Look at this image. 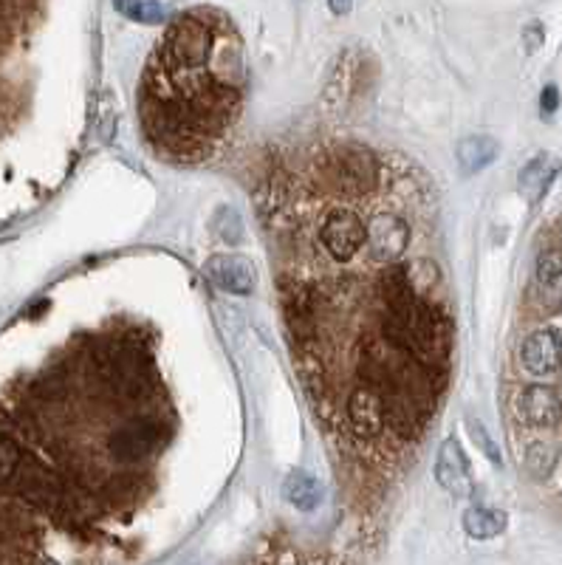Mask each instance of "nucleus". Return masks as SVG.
<instances>
[{
    "instance_id": "obj_1",
    "label": "nucleus",
    "mask_w": 562,
    "mask_h": 565,
    "mask_svg": "<svg viewBox=\"0 0 562 565\" xmlns=\"http://www.w3.org/2000/svg\"><path fill=\"white\" fill-rule=\"evenodd\" d=\"M300 181L286 204L283 320L300 356L356 311L303 381L345 450L385 467L427 433L452 364V308L427 249V184L359 142L322 147Z\"/></svg>"
},
{
    "instance_id": "obj_2",
    "label": "nucleus",
    "mask_w": 562,
    "mask_h": 565,
    "mask_svg": "<svg viewBox=\"0 0 562 565\" xmlns=\"http://www.w3.org/2000/svg\"><path fill=\"white\" fill-rule=\"evenodd\" d=\"M23 424L86 427L35 441L45 458L29 455L52 480V518L82 528L125 518L142 501L173 438V407L147 342L130 331H99L29 388Z\"/></svg>"
},
{
    "instance_id": "obj_3",
    "label": "nucleus",
    "mask_w": 562,
    "mask_h": 565,
    "mask_svg": "<svg viewBox=\"0 0 562 565\" xmlns=\"http://www.w3.org/2000/svg\"><path fill=\"white\" fill-rule=\"evenodd\" d=\"M246 96V52L221 9L181 12L147 57L139 119L153 151L175 164H201L224 151Z\"/></svg>"
},
{
    "instance_id": "obj_4",
    "label": "nucleus",
    "mask_w": 562,
    "mask_h": 565,
    "mask_svg": "<svg viewBox=\"0 0 562 565\" xmlns=\"http://www.w3.org/2000/svg\"><path fill=\"white\" fill-rule=\"evenodd\" d=\"M523 424L537 430H557L562 424V390L551 385H528L517 398Z\"/></svg>"
},
{
    "instance_id": "obj_5",
    "label": "nucleus",
    "mask_w": 562,
    "mask_h": 565,
    "mask_svg": "<svg viewBox=\"0 0 562 565\" xmlns=\"http://www.w3.org/2000/svg\"><path fill=\"white\" fill-rule=\"evenodd\" d=\"M207 277L226 294H252L255 291V269L249 260L235 258V255H215L204 266Z\"/></svg>"
},
{
    "instance_id": "obj_6",
    "label": "nucleus",
    "mask_w": 562,
    "mask_h": 565,
    "mask_svg": "<svg viewBox=\"0 0 562 565\" xmlns=\"http://www.w3.org/2000/svg\"><path fill=\"white\" fill-rule=\"evenodd\" d=\"M520 362L528 373L549 376L562 368V334L557 331H537L520 348Z\"/></svg>"
},
{
    "instance_id": "obj_7",
    "label": "nucleus",
    "mask_w": 562,
    "mask_h": 565,
    "mask_svg": "<svg viewBox=\"0 0 562 565\" xmlns=\"http://www.w3.org/2000/svg\"><path fill=\"white\" fill-rule=\"evenodd\" d=\"M436 478L452 497H469L472 495L469 463H467L464 453H460V446H458L455 438L441 444L438 458H436Z\"/></svg>"
},
{
    "instance_id": "obj_8",
    "label": "nucleus",
    "mask_w": 562,
    "mask_h": 565,
    "mask_svg": "<svg viewBox=\"0 0 562 565\" xmlns=\"http://www.w3.org/2000/svg\"><path fill=\"white\" fill-rule=\"evenodd\" d=\"M534 286L545 311H562V255L557 249H545L537 258Z\"/></svg>"
},
{
    "instance_id": "obj_9",
    "label": "nucleus",
    "mask_w": 562,
    "mask_h": 565,
    "mask_svg": "<svg viewBox=\"0 0 562 565\" xmlns=\"http://www.w3.org/2000/svg\"><path fill=\"white\" fill-rule=\"evenodd\" d=\"M557 173H559V159L557 156H549V153H542V156H537V159H532L523 168V173H520V192L528 198V201L532 204H537L540 198L545 195V190L551 187V181L557 178Z\"/></svg>"
},
{
    "instance_id": "obj_10",
    "label": "nucleus",
    "mask_w": 562,
    "mask_h": 565,
    "mask_svg": "<svg viewBox=\"0 0 562 565\" xmlns=\"http://www.w3.org/2000/svg\"><path fill=\"white\" fill-rule=\"evenodd\" d=\"M283 495L289 497L291 506L303 509V512H311V509H317L320 501H322V487H320V480L314 475L291 472L286 478V484H283Z\"/></svg>"
},
{
    "instance_id": "obj_11",
    "label": "nucleus",
    "mask_w": 562,
    "mask_h": 565,
    "mask_svg": "<svg viewBox=\"0 0 562 565\" xmlns=\"http://www.w3.org/2000/svg\"><path fill=\"white\" fill-rule=\"evenodd\" d=\"M498 156V142L489 136H469L458 144V161L464 173H477Z\"/></svg>"
},
{
    "instance_id": "obj_12",
    "label": "nucleus",
    "mask_w": 562,
    "mask_h": 565,
    "mask_svg": "<svg viewBox=\"0 0 562 565\" xmlns=\"http://www.w3.org/2000/svg\"><path fill=\"white\" fill-rule=\"evenodd\" d=\"M464 528L467 535L475 540H489L498 537L501 531L506 528V514L498 509H486V506H472L464 514Z\"/></svg>"
},
{
    "instance_id": "obj_13",
    "label": "nucleus",
    "mask_w": 562,
    "mask_h": 565,
    "mask_svg": "<svg viewBox=\"0 0 562 565\" xmlns=\"http://www.w3.org/2000/svg\"><path fill=\"white\" fill-rule=\"evenodd\" d=\"M23 463V450L20 444L14 441L12 436L0 433V487H6L14 480V475H18Z\"/></svg>"
},
{
    "instance_id": "obj_14",
    "label": "nucleus",
    "mask_w": 562,
    "mask_h": 565,
    "mask_svg": "<svg viewBox=\"0 0 562 565\" xmlns=\"http://www.w3.org/2000/svg\"><path fill=\"white\" fill-rule=\"evenodd\" d=\"M122 14H127V18H134L139 23H159L167 18V6H161V4H119L117 6Z\"/></svg>"
},
{
    "instance_id": "obj_15",
    "label": "nucleus",
    "mask_w": 562,
    "mask_h": 565,
    "mask_svg": "<svg viewBox=\"0 0 562 565\" xmlns=\"http://www.w3.org/2000/svg\"><path fill=\"white\" fill-rule=\"evenodd\" d=\"M551 463H554V453H549V446H542V444L532 446V450L525 453V467L534 475H549Z\"/></svg>"
},
{
    "instance_id": "obj_16",
    "label": "nucleus",
    "mask_w": 562,
    "mask_h": 565,
    "mask_svg": "<svg viewBox=\"0 0 562 565\" xmlns=\"http://www.w3.org/2000/svg\"><path fill=\"white\" fill-rule=\"evenodd\" d=\"M472 438H475L477 444H481V446H484V453H486V455H489L492 461H501V455H498V446H494V444H492V441H489V438L484 436V430H481V424H475V422H472Z\"/></svg>"
},
{
    "instance_id": "obj_17",
    "label": "nucleus",
    "mask_w": 562,
    "mask_h": 565,
    "mask_svg": "<svg viewBox=\"0 0 562 565\" xmlns=\"http://www.w3.org/2000/svg\"><path fill=\"white\" fill-rule=\"evenodd\" d=\"M540 105H542V113H554V111H557V105H559V94H557L554 86H549V88L542 91Z\"/></svg>"
},
{
    "instance_id": "obj_18",
    "label": "nucleus",
    "mask_w": 562,
    "mask_h": 565,
    "mask_svg": "<svg viewBox=\"0 0 562 565\" xmlns=\"http://www.w3.org/2000/svg\"><path fill=\"white\" fill-rule=\"evenodd\" d=\"M266 565H314V562H308V560H294V557H283V560H272V562H266Z\"/></svg>"
}]
</instances>
